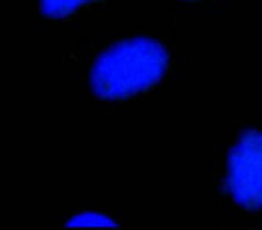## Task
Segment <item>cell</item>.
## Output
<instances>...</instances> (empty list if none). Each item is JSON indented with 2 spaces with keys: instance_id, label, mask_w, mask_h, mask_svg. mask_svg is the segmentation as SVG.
Listing matches in <instances>:
<instances>
[{
  "instance_id": "6da1fadb",
  "label": "cell",
  "mask_w": 262,
  "mask_h": 230,
  "mask_svg": "<svg viewBox=\"0 0 262 230\" xmlns=\"http://www.w3.org/2000/svg\"><path fill=\"white\" fill-rule=\"evenodd\" d=\"M167 51L151 38H131L104 51L92 70V90L102 99H124L158 83L167 70Z\"/></svg>"
},
{
  "instance_id": "7a4b0ae2",
  "label": "cell",
  "mask_w": 262,
  "mask_h": 230,
  "mask_svg": "<svg viewBox=\"0 0 262 230\" xmlns=\"http://www.w3.org/2000/svg\"><path fill=\"white\" fill-rule=\"evenodd\" d=\"M226 187L246 208L262 207V132L246 130L228 155Z\"/></svg>"
},
{
  "instance_id": "3957f363",
  "label": "cell",
  "mask_w": 262,
  "mask_h": 230,
  "mask_svg": "<svg viewBox=\"0 0 262 230\" xmlns=\"http://www.w3.org/2000/svg\"><path fill=\"white\" fill-rule=\"evenodd\" d=\"M88 0H40L41 13L49 18H61L76 11L81 4Z\"/></svg>"
},
{
  "instance_id": "277c9868",
  "label": "cell",
  "mask_w": 262,
  "mask_h": 230,
  "mask_svg": "<svg viewBox=\"0 0 262 230\" xmlns=\"http://www.w3.org/2000/svg\"><path fill=\"white\" fill-rule=\"evenodd\" d=\"M69 226H115L117 221L110 219L104 214H97V212H83L77 214L67 223Z\"/></svg>"
}]
</instances>
